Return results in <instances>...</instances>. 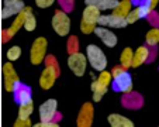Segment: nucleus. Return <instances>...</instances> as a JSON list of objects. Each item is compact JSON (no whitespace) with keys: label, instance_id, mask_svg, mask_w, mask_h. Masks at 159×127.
I'll return each instance as SVG.
<instances>
[{"label":"nucleus","instance_id":"f257e3e1","mask_svg":"<svg viewBox=\"0 0 159 127\" xmlns=\"http://www.w3.org/2000/svg\"><path fill=\"white\" fill-rule=\"evenodd\" d=\"M86 57H87L89 64L93 67V69L100 71V72H103V71L106 69V67H107V58H106L104 52L97 45H93V44L87 45Z\"/></svg>","mask_w":159,"mask_h":127},{"label":"nucleus","instance_id":"f03ea898","mask_svg":"<svg viewBox=\"0 0 159 127\" xmlns=\"http://www.w3.org/2000/svg\"><path fill=\"white\" fill-rule=\"evenodd\" d=\"M52 28H54L55 33L61 37H65L69 34L70 20L65 12H62V10H57V12H55L54 17H52Z\"/></svg>","mask_w":159,"mask_h":127},{"label":"nucleus","instance_id":"7ed1b4c3","mask_svg":"<svg viewBox=\"0 0 159 127\" xmlns=\"http://www.w3.org/2000/svg\"><path fill=\"white\" fill-rule=\"evenodd\" d=\"M47 40L44 37H38L31 45L30 51V61L34 65H39L41 62H44L47 58Z\"/></svg>","mask_w":159,"mask_h":127},{"label":"nucleus","instance_id":"20e7f679","mask_svg":"<svg viewBox=\"0 0 159 127\" xmlns=\"http://www.w3.org/2000/svg\"><path fill=\"white\" fill-rule=\"evenodd\" d=\"M87 57L80 52H76L73 55H69L68 58V67L69 69L75 73L76 76H82L86 72V67H87Z\"/></svg>","mask_w":159,"mask_h":127},{"label":"nucleus","instance_id":"39448f33","mask_svg":"<svg viewBox=\"0 0 159 127\" xmlns=\"http://www.w3.org/2000/svg\"><path fill=\"white\" fill-rule=\"evenodd\" d=\"M58 103L55 99H48L47 102H44L39 106V119L42 123H49L54 121L55 116L58 115Z\"/></svg>","mask_w":159,"mask_h":127},{"label":"nucleus","instance_id":"423d86ee","mask_svg":"<svg viewBox=\"0 0 159 127\" xmlns=\"http://www.w3.org/2000/svg\"><path fill=\"white\" fill-rule=\"evenodd\" d=\"M111 85H113V91L114 92H123L124 95L132 92V79H131V75L127 71L123 72L121 75L113 78Z\"/></svg>","mask_w":159,"mask_h":127},{"label":"nucleus","instance_id":"0eeeda50","mask_svg":"<svg viewBox=\"0 0 159 127\" xmlns=\"http://www.w3.org/2000/svg\"><path fill=\"white\" fill-rule=\"evenodd\" d=\"M93 117H94L93 105L89 102L84 103L78 115V119H76V126L78 127H92Z\"/></svg>","mask_w":159,"mask_h":127},{"label":"nucleus","instance_id":"6e6552de","mask_svg":"<svg viewBox=\"0 0 159 127\" xmlns=\"http://www.w3.org/2000/svg\"><path fill=\"white\" fill-rule=\"evenodd\" d=\"M25 17H27V9H24L23 12L20 13V14L17 16V17H16L14 23H13L9 28H6V30L2 31V42H7L16 33H17L18 30H20L21 27H24Z\"/></svg>","mask_w":159,"mask_h":127},{"label":"nucleus","instance_id":"1a4fd4ad","mask_svg":"<svg viewBox=\"0 0 159 127\" xmlns=\"http://www.w3.org/2000/svg\"><path fill=\"white\" fill-rule=\"evenodd\" d=\"M3 76H4V88H6V91L13 92L14 88L17 86V83H20V79H18L17 72L14 71V67L10 62L3 65Z\"/></svg>","mask_w":159,"mask_h":127},{"label":"nucleus","instance_id":"9d476101","mask_svg":"<svg viewBox=\"0 0 159 127\" xmlns=\"http://www.w3.org/2000/svg\"><path fill=\"white\" fill-rule=\"evenodd\" d=\"M128 24L127 23V18L118 17V16H114L113 13L111 14H102L99 20V26L100 27H106V28H123Z\"/></svg>","mask_w":159,"mask_h":127},{"label":"nucleus","instance_id":"9b49d317","mask_svg":"<svg viewBox=\"0 0 159 127\" xmlns=\"http://www.w3.org/2000/svg\"><path fill=\"white\" fill-rule=\"evenodd\" d=\"M24 3L21 0H6L3 3V10H2V18H9L11 16H18L24 10Z\"/></svg>","mask_w":159,"mask_h":127},{"label":"nucleus","instance_id":"f8f14e48","mask_svg":"<svg viewBox=\"0 0 159 127\" xmlns=\"http://www.w3.org/2000/svg\"><path fill=\"white\" fill-rule=\"evenodd\" d=\"M14 100L18 106L21 105H25V103L31 102V89L30 86L24 83H17V86L14 88Z\"/></svg>","mask_w":159,"mask_h":127},{"label":"nucleus","instance_id":"ddd939ff","mask_svg":"<svg viewBox=\"0 0 159 127\" xmlns=\"http://www.w3.org/2000/svg\"><path fill=\"white\" fill-rule=\"evenodd\" d=\"M121 105L127 109H141L142 105H144V97L139 93H135V92L125 93L121 99Z\"/></svg>","mask_w":159,"mask_h":127},{"label":"nucleus","instance_id":"4468645a","mask_svg":"<svg viewBox=\"0 0 159 127\" xmlns=\"http://www.w3.org/2000/svg\"><path fill=\"white\" fill-rule=\"evenodd\" d=\"M94 34H96V35L99 37L103 42H104L106 45L110 47V48H113V47L117 45V35H116L111 30H108V28L100 27L99 26V27L96 28V31H94Z\"/></svg>","mask_w":159,"mask_h":127},{"label":"nucleus","instance_id":"2eb2a0df","mask_svg":"<svg viewBox=\"0 0 159 127\" xmlns=\"http://www.w3.org/2000/svg\"><path fill=\"white\" fill-rule=\"evenodd\" d=\"M100 17H102V12H100L99 9H96L94 6L86 4V7H84V10H83V16H82V21L89 23V24H93V26H97Z\"/></svg>","mask_w":159,"mask_h":127},{"label":"nucleus","instance_id":"dca6fc26","mask_svg":"<svg viewBox=\"0 0 159 127\" xmlns=\"http://www.w3.org/2000/svg\"><path fill=\"white\" fill-rule=\"evenodd\" d=\"M58 78V73L55 72L54 69L51 68H45L41 73V78H39V85H41V88L45 89V91H48L54 86L55 83V79Z\"/></svg>","mask_w":159,"mask_h":127},{"label":"nucleus","instance_id":"f3484780","mask_svg":"<svg viewBox=\"0 0 159 127\" xmlns=\"http://www.w3.org/2000/svg\"><path fill=\"white\" fill-rule=\"evenodd\" d=\"M149 59V48L148 47H138L137 51L134 52V61H132V67L138 68L144 62Z\"/></svg>","mask_w":159,"mask_h":127},{"label":"nucleus","instance_id":"a211bd4d","mask_svg":"<svg viewBox=\"0 0 159 127\" xmlns=\"http://www.w3.org/2000/svg\"><path fill=\"white\" fill-rule=\"evenodd\" d=\"M86 4L94 6L100 12H104V10H114L118 6V2L117 0H87Z\"/></svg>","mask_w":159,"mask_h":127},{"label":"nucleus","instance_id":"6ab92c4d","mask_svg":"<svg viewBox=\"0 0 159 127\" xmlns=\"http://www.w3.org/2000/svg\"><path fill=\"white\" fill-rule=\"evenodd\" d=\"M107 120L111 127H134V123H132L129 119L124 117V116H121V115H117V113L110 115Z\"/></svg>","mask_w":159,"mask_h":127},{"label":"nucleus","instance_id":"aec40b11","mask_svg":"<svg viewBox=\"0 0 159 127\" xmlns=\"http://www.w3.org/2000/svg\"><path fill=\"white\" fill-rule=\"evenodd\" d=\"M132 2L131 0H123V2H118V6L113 10V14L114 16H118V17H123V18H127L128 14L131 13L132 10Z\"/></svg>","mask_w":159,"mask_h":127},{"label":"nucleus","instance_id":"412c9836","mask_svg":"<svg viewBox=\"0 0 159 127\" xmlns=\"http://www.w3.org/2000/svg\"><path fill=\"white\" fill-rule=\"evenodd\" d=\"M132 61H134V51L131 48H124L123 52H121L120 57V65L124 68V69H128V68L132 67Z\"/></svg>","mask_w":159,"mask_h":127},{"label":"nucleus","instance_id":"4be33fe9","mask_svg":"<svg viewBox=\"0 0 159 127\" xmlns=\"http://www.w3.org/2000/svg\"><path fill=\"white\" fill-rule=\"evenodd\" d=\"M92 92H93L94 102H100V99H102L106 95V92H107V86H103V85H100L97 81H93V83H92Z\"/></svg>","mask_w":159,"mask_h":127},{"label":"nucleus","instance_id":"5701e85b","mask_svg":"<svg viewBox=\"0 0 159 127\" xmlns=\"http://www.w3.org/2000/svg\"><path fill=\"white\" fill-rule=\"evenodd\" d=\"M33 109H34L33 100L28 102V103H25V105H21L20 110H18V119H21V120H28L30 116H31V113H33Z\"/></svg>","mask_w":159,"mask_h":127},{"label":"nucleus","instance_id":"b1692460","mask_svg":"<svg viewBox=\"0 0 159 127\" xmlns=\"http://www.w3.org/2000/svg\"><path fill=\"white\" fill-rule=\"evenodd\" d=\"M145 42H147V45L149 47H155L156 44L159 42V30L158 28H152V30H149L147 33V35H145Z\"/></svg>","mask_w":159,"mask_h":127},{"label":"nucleus","instance_id":"393cba45","mask_svg":"<svg viewBox=\"0 0 159 127\" xmlns=\"http://www.w3.org/2000/svg\"><path fill=\"white\" fill-rule=\"evenodd\" d=\"M25 9H27V17H25V21H24V28L27 31H33L37 26V18H35V16L33 14L31 7L27 6Z\"/></svg>","mask_w":159,"mask_h":127},{"label":"nucleus","instance_id":"a878e982","mask_svg":"<svg viewBox=\"0 0 159 127\" xmlns=\"http://www.w3.org/2000/svg\"><path fill=\"white\" fill-rule=\"evenodd\" d=\"M78 49H79V41H78V38H76L75 35L69 37V40H68V45H66V51H68V54L73 55V54H76V52H79Z\"/></svg>","mask_w":159,"mask_h":127},{"label":"nucleus","instance_id":"bb28decb","mask_svg":"<svg viewBox=\"0 0 159 127\" xmlns=\"http://www.w3.org/2000/svg\"><path fill=\"white\" fill-rule=\"evenodd\" d=\"M44 62H45V65H47V68H51V69H54L55 72L58 73V76H59L61 69H59V65H58L55 57H52V55H47V58H45Z\"/></svg>","mask_w":159,"mask_h":127},{"label":"nucleus","instance_id":"cd10ccee","mask_svg":"<svg viewBox=\"0 0 159 127\" xmlns=\"http://www.w3.org/2000/svg\"><path fill=\"white\" fill-rule=\"evenodd\" d=\"M96 81L99 82L100 85H103V86H107L108 83H111V82H113V75H111V72L103 71V72H100L99 78H97Z\"/></svg>","mask_w":159,"mask_h":127},{"label":"nucleus","instance_id":"c85d7f7f","mask_svg":"<svg viewBox=\"0 0 159 127\" xmlns=\"http://www.w3.org/2000/svg\"><path fill=\"white\" fill-rule=\"evenodd\" d=\"M20 55H21V48L14 45V47H11V48H9V51H7V59L17 61L18 58H20Z\"/></svg>","mask_w":159,"mask_h":127},{"label":"nucleus","instance_id":"c756f323","mask_svg":"<svg viewBox=\"0 0 159 127\" xmlns=\"http://www.w3.org/2000/svg\"><path fill=\"white\" fill-rule=\"evenodd\" d=\"M59 6H61V10H62V12L69 13V12H72V10H73L75 3H73V2H70V0H61Z\"/></svg>","mask_w":159,"mask_h":127},{"label":"nucleus","instance_id":"7c9ffc66","mask_svg":"<svg viewBox=\"0 0 159 127\" xmlns=\"http://www.w3.org/2000/svg\"><path fill=\"white\" fill-rule=\"evenodd\" d=\"M147 20L153 26V28H158V30H159V14L155 12V10H153V12L151 13L149 16H148Z\"/></svg>","mask_w":159,"mask_h":127},{"label":"nucleus","instance_id":"2f4dec72","mask_svg":"<svg viewBox=\"0 0 159 127\" xmlns=\"http://www.w3.org/2000/svg\"><path fill=\"white\" fill-rule=\"evenodd\" d=\"M97 28V26H93V24H89V23H84V21H82L80 23V30L82 33L84 34H90V33H94Z\"/></svg>","mask_w":159,"mask_h":127},{"label":"nucleus","instance_id":"473e14b6","mask_svg":"<svg viewBox=\"0 0 159 127\" xmlns=\"http://www.w3.org/2000/svg\"><path fill=\"white\" fill-rule=\"evenodd\" d=\"M14 127H33V126H31L30 119H28V120H21V119H17V121L14 123Z\"/></svg>","mask_w":159,"mask_h":127},{"label":"nucleus","instance_id":"72a5a7b5","mask_svg":"<svg viewBox=\"0 0 159 127\" xmlns=\"http://www.w3.org/2000/svg\"><path fill=\"white\" fill-rule=\"evenodd\" d=\"M123 72H125V69H124L121 65H116V67L113 68V71H111V75H113V78H116V76L121 75Z\"/></svg>","mask_w":159,"mask_h":127},{"label":"nucleus","instance_id":"f704fd0d","mask_svg":"<svg viewBox=\"0 0 159 127\" xmlns=\"http://www.w3.org/2000/svg\"><path fill=\"white\" fill-rule=\"evenodd\" d=\"M51 4H54V2L52 0H37V6L38 7H49Z\"/></svg>","mask_w":159,"mask_h":127},{"label":"nucleus","instance_id":"c9c22d12","mask_svg":"<svg viewBox=\"0 0 159 127\" xmlns=\"http://www.w3.org/2000/svg\"><path fill=\"white\" fill-rule=\"evenodd\" d=\"M33 127H59V124L58 123H55V121H49V123H37V124H34Z\"/></svg>","mask_w":159,"mask_h":127}]
</instances>
